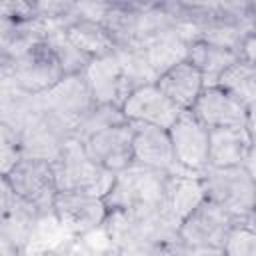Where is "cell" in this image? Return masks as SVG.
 <instances>
[{
  "label": "cell",
  "instance_id": "2e32d148",
  "mask_svg": "<svg viewBox=\"0 0 256 256\" xmlns=\"http://www.w3.org/2000/svg\"><path fill=\"white\" fill-rule=\"evenodd\" d=\"M156 84L182 112L192 110V106L206 88L204 76L190 60H184L160 74Z\"/></svg>",
  "mask_w": 256,
  "mask_h": 256
},
{
  "label": "cell",
  "instance_id": "7c38bea8",
  "mask_svg": "<svg viewBox=\"0 0 256 256\" xmlns=\"http://www.w3.org/2000/svg\"><path fill=\"white\" fill-rule=\"evenodd\" d=\"M122 114L130 124H144L170 130L182 110L158 88V84H146L128 94L122 104Z\"/></svg>",
  "mask_w": 256,
  "mask_h": 256
},
{
  "label": "cell",
  "instance_id": "f1b7e54d",
  "mask_svg": "<svg viewBox=\"0 0 256 256\" xmlns=\"http://www.w3.org/2000/svg\"><path fill=\"white\" fill-rule=\"evenodd\" d=\"M246 170L254 176V180H256V138H254V142H252V148H250V154H248V160H246Z\"/></svg>",
  "mask_w": 256,
  "mask_h": 256
},
{
  "label": "cell",
  "instance_id": "603a6c76",
  "mask_svg": "<svg viewBox=\"0 0 256 256\" xmlns=\"http://www.w3.org/2000/svg\"><path fill=\"white\" fill-rule=\"evenodd\" d=\"M240 58L238 52L228 50V48H220L208 42H192L190 50H188V60L200 70V74L204 76L206 86H216L220 76Z\"/></svg>",
  "mask_w": 256,
  "mask_h": 256
},
{
  "label": "cell",
  "instance_id": "484cf974",
  "mask_svg": "<svg viewBox=\"0 0 256 256\" xmlns=\"http://www.w3.org/2000/svg\"><path fill=\"white\" fill-rule=\"evenodd\" d=\"M124 122H128V120L124 118L122 108L110 106V104H96L94 110L80 124V128L74 132L72 138H76L78 142H82L88 136H92L94 132H100L104 128H110V126H116V124H124Z\"/></svg>",
  "mask_w": 256,
  "mask_h": 256
},
{
  "label": "cell",
  "instance_id": "ba28073f",
  "mask_svg": "<svg viewBox=\"0 0 256 256\" xmlns=\"http://www.w3.org/2000/svg\"><path fill=\"white\" fill-rule=\"evenodd\" d=\"M240 224L226 210L204 200L178 228V238L186 246L222 248L232 228Z\"/></svg>",
  "mask_w": 256,
  "mask_h": 256
},
{
  "label": "cell",
  "instance_id": "30bf717a",
  "mask_svg": "<svg viewBox=\"0 0 256 256\" xmlns=\"http://www.w3.org/2000/svg\"><path fill=\"white\" fill-rule=\"evenodd\" d=\"M176 162L180 168L192 174H202L208 168L210 152V130L196 120L188 110L178 116V120L168 130Z\"/></svg>",
  "mask_w": 256,
  "mask_h": 256
},
{
  "label": "cell",
  "instance_id": "ffe728a7",
  "mask_svg": "<svg viewBox=\"0 0 256 256\" xmlns=\"http://www.w3.org/2000/svg\"><path fill=\"white\" fill-rule=\"evenodd\" d=\"M144 6H146V2H128V0L108 2V10L102 18V26L112 36L116 50L136 46Z\"/></svg>",
  "mask_w": 256,
  "mask_h": 256
},
{
  "label": "cell",
  "instance_id": "4fadbf2b",
  "mask_svg": "<svg viewBox=\"0 0 256 256\" xmlns=\"http://www.w3.org/2000/svg\"><path fill=\"white\" fill-rule=\"evenodd\" d=\"M82 76L96 104H110V106L122 108L124 100L132 92L118 52L108 54L104 58L90 60Z\"/></svg>",
  "mask_w": 256,
  "mask_h": 256
},
{
  "label": "cell",
  "instance_id": "5b68a950",
  "mask_svg": "<svg viewBox=\"0 0 256 256\" xmlns=\"http://www.w3.org/2000/svg\"><path fill=\"white\" fill-rule=\"evenodd\" d=\"M206 200L226 210L234 220L248 222L256 212V180L246 166L206 168L202 174Z\"/></svg>",
  "mask_w": 256,
  "mask_h": 256
},
{
  "label": "cell",
  "instance_id": "9a60e30c",
  "mask_svg": "<svg viewBox=\"0 0 256 256\" xmlns=\"http://www.w3.org/2000/svg\"><path fill=\"white\" fill-rule=\"evenodd\" d=\"M134 126V164L160 170L164 174H192L180 168L174 156L168 130L144 124Z\"/></svg>",
  "mask_w": 256,
  "mask_h": 256
},
{
  "label": "cell",
  "instance_id": "4316f807",
  "mask_svg": "<svg viewBox=\"0 0 256 256\" xmlns=\"http://www.w3.org/2000/svg\"><path fill=\"white\" fill-rule=\"evenodd\" d=\"M224 256H256V230L246 222H240L228 234L224 246Z\"/></svg>",
  "mask_w": 256,
  "mask_h": 256
},
{
  "label": "cell",
  "instance_id": "83f0119b",
  "mask_svg": "<svg viewBox=\"0 0 256 256\" xmlns=\"http://www.w3.org/2000/svg\"><path fill=\"white\" fill-rule=\"evenodd\" d=\"M0 134H2V176H4L22 160V150H20V134L14 128L0 124Z\"/></svg>",
  "mask_w": 256,
  "mask_h": 256
},
{
  "label": "cell",
  "instance_id": "f546056e",
  "mask_svg": "<svg viewBox=\"0 0 256 256\" xmlns=\"http://www.w3.org/2000/svg\"><path fill=\"white\" fill-rule=\"evenodd\" d=\"M246 128L250 130V134L256 138V102L252 106H248V118H246Z\"/></svg>",
  "mask_w": 256,
  "mask_h": 256
},
{
  "label": "cell",
  "instance_id": "9c48e42d",
  "mask_svg": "<svg viewBox=\"0 0 256 256\" xmlns=\"http://www.w3.org/2000/svg\"><path fill=\"white\" fill-rule=\"evenodd\" d=\"M54 214L68 236H84L104 226L110 208L104 198L84 192H58Z\"/></svg>",
  "mask_w": 256,
  "mask_h": 256
},
{
  "label": "cell",
  "instance_id": "7a4b0ae2",
  "mask_svg": "<svg viewBox=\"0 0 256 256\" xmlns=\"http://www.w3.org/2000/svg\"><path fill=\"white\" fill-rule=\"evenodd\" d=\"M166 178L168 174L160 170L132 164L116 174L114 186L106 194L104 202L110 212L120 210L134 216L154 214L164 206Z\"/></svg>",
  "mask_w": 256,
  "mask_h": 256
},
{
  "label": "cell",
  "instance_id": "8fae6325",
  "mask_svg": "<svg viewBox=\"0 0 256 256\" xmlns=\"http://www.w3.org/2000/svg\"><path fill=\"white\" fill-rule=\"evenodd\" d=\"M86 154L102 168L118 174L134 164V126L116 124L82 140Z\"/></svg>",
  "mask_w": 256,
  "mask_h": 256
},
{
  "label": "cell",
  "instance_id": "8992f818",
  "mask_svg": "<svg viewBox=\"0 0 256 256\" xmlns=\"http://www.w3.org/2000/svg\"><path fill=\"white\" fill-rule=\"evenodd\" d=\"M2 80L18 90L38 96L56 86L66 74L48 42H40L14 60H2Z\"/></svg>",
  "mask_w": 256,
  "mask_h": 256
},
{
  "label": "cell",
  "instance_id": "5bb4252c",
  "mask_svg": "<svg viewBox=\"0 0 256 256\" xmlns=\"http://www.w3.org/2000/svg\"><path fill=\"white\" fill-rule=\"evenodd\" d=\"M208 130L246 126L248 108L220 86H206L190 110Z\"/></svg>",
  "mask_w": 256,
  "mask_h": 256
},
{
  "label": "cell",
  "instance_id": "e0dca14e",
  "mask_svg": "<svg viewBox=\"0 0 256 256\" xmlns=\"http://www.w3.org/2000/svg\"><path fill=\"white\" fill-rule=\"evenodd\" d=\"M204 200L206 192L200 174H168L162 208L174 222L182 224Z\"/></svg>",
  "mask_w": 256,
  "mask_h": 256
},
{
  "label": "cell",
  "instance_id": "3957f363",
  "mask_svg": "<svg viewBox=\"0 0 256 256\" xmlns=\"http://www.w3.org/2000/svg\"><path fill=\"white\" fill-rule=\"evenodd\" d=\"M38 110L48 122H52L68 138L80 128V124L94 110L96 102L82 74L64 76L48 92L36 96Z\"/></svg>",
  "mask_w": 256,
  "mask_h": 256
},
{
  "label": "cell",
  "instance_id": "cb8c5ba5",
  "mask_svg": "<svg viewBox=\"0 0 256 256\" xmlns=\"http://www.w3.org/2000/svg\"><path fill=\"white\" fill-rule=\"evenodd\" d=\"M222 90L232 94L236 100H240L246 108L256 102V64L238 58L218 80Z\"/></svg>",
  "mask_w": 256,
  "mask_h": 256
},
{
  "label": "cell",
  "instance_id": "ac0fdd59",
  "mask_svg": "<svg viewBox=\"0 0 256 256\" xmlns=\"http://www.w3.org/2000/svg\"><path fill=\"white\" fill-rule=\"evenodd\" d=\"M254 136L246 126L242 128H216L210 130V168H234L244 166L252 148Z\"/></svg>",
  "mask_w": 256,
  "mask_h": 256
},
{
  "label": "cell",
  "instance_id": "277c9868",
  "mask_svg": "<svg viewBox=\"0 0 256 256\" xmlns=\"http://www.w3.org/2000/svg\"><path fill=\"white\" fill-rule=\"evenodd\" d=\"M52 168L58 192H84L106 198L116 180V174L96 164L76 138H70L64 144L60 156L52 162Z\"/></svg>",
  "mask_w": 256,
  "mask_h": 256
},
{
  "label": "cell",
  "instance_id": "6da1fadb",
  "mask_svg": "<svg viewBox=\"0 0 256 256\" xmlns=\"http://www.w3.org/2000/svg\"><path fill=\"white\" fill-rule=\"evenodd\" d=\"M104 226L118 250V256H160L166 246L180 240V224L174 222L164 208L148 216L112 210Z\"/></svg>",
  "mask_w": 256,
  "mask_h": 256
},
{
  "label": "cell",
  "instance_id": "d4e9b609",
  "mask_svg": "<svg viewBox=\"0 0 256 256\" xmlns=\"http://www.w3.org/2000/svg\"><path fill=\"white\" fill-rule=\"evenodd\" d=\"M46 42L50 44V48L54 50L62 70L66 76H76V74H84L86 66L90 64V58L84 56L66 36L64 30H52L46 38Z\"/></svg>",
  "mask_w": 256,
  "mask_h": 256
},
{
  "label": "cell",
  "instance_id": "4dcf8cb0",
  "mask_svg": "<svg viewBox=\"0 0 256 256\" xmlns=\"http://www.w3.org/2000/svg\"><path fill=\"white\" fill-rule=\"evenodd\" d=\"M36 256H60L56 250H48V252H42V254H36Z\"/></svg>",
  "mask_w": 256,
  "mask_h": 256
},
{
  "label": "cell",
  "instance_id": "d6986e66",
  "mask_svg": "<svg viewBox=\"0 0 256 256\" xmlns=\"http://www.w3.org/2000/svg\"><path fill=\"white\" fill-rule=\"evenodd\" d=\"M148 60V64L152 66V70L156 72V76L164 74L166 70H170L172 66L188 60V50H190V42L184 38V34L172 26L152 38H148L146 42L138 44Z\"/></svg>",
  "mask_w": 256,
  "mask_h": 256
},
{
  "label": "cell",
  "instance_id": "52a82bcc",
  "mask_svg": "<svg viewBox=\"0 0 256 256\" xmlns=\"http://www.w3.org/2000/svg\"><path fill=\"white\" fill-rule=\"evenodd\" d=\"M2 180L12 188L16 196L36 206L40 212L54 210V200L58 196V184L54 176L52 162L22 158Z\"/></svg>",
  "mask_w": 256,
  "mask_h": 256
},
{
  "label": "cell",
  "instance_id": "7402d4cb",
  "mask_svg": "<svg viewBox=\"0 0 256 256\" xmlns=\"http://www.w3.org/2000/svg\"><path fill=\"white\" fill-rule=\"evenodd\" d=\"M66 36L68 40L90 60L96 58H104L108 54L116 52V44L112 40V36L108 34V30L94 20H84L78 18L74 20L70 26H66Z\"/></svg>",
  "mask_w": 256,
  "mask_h": 256
},
{
  "label": "cell",
  "instance_id": "44dd1931",
  "mask_svg": "<svg viewBox=\"0 0 256 256\" xmlns=\"http://www.w3.org/2000/svg\"><path fill=\"white\" fill-rule=\"evenodd\" d=\"M50 34V28L34 18V20H0V48H2V60H14L34 48L40 42H46Z\"/></svg>",
  "mask_w": 256,
  "mask_h": 256
}]
</instances>
